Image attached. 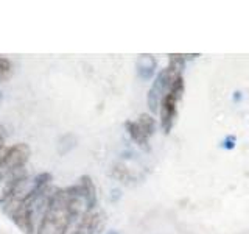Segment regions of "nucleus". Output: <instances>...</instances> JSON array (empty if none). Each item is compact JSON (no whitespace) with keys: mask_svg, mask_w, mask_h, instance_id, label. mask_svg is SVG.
<instances>
[{"mask_svg":"<svg viewBox=\"0 0 249 234\" xmlns=\"http://www.w3.org/2000/svg\"><path fill=\"white\" fill-rule=\"evenodd\" d=\"M106 234H119V231H115V230H111V231H107Z\"/></svg>","mask_w":249,"mask_h":234,"instance_id":"f8f14e48","label":"nucleus"},{"mask_svg":"<svg viewBox=\"0 0 249 234\" xmlns=\"http://www.w3.org/2000/svg\"><path fill=\"white\" fill-rule=\"evenodd\" d=\"M2 98H3V96H2V92H0V105H2Z\"/></svg>","mask_w":249,"mask_h":234,"instance_id":"ddd939ff","label":"nucleus"},{"mask_svg":"<svg viewBox=\"0 0 249 234\" xmlns=\"http://www.w3.org/2000/svg\"><path fill=\"white\" fill-rule=\"evenodd\" d=\"M124 128H126L129 137L139 147L148 148L150 139L156 131V119L150 114H140L136 120L124 122Z\"/></svg>","mask_w":249,"mask_h":234,"instance_id":"20e7f679","label":"nucleus"},{"mask_svg":"<svg viewBox=\"0 0 249 234\" xmlns=\"http://www.w3.org/2000/svg\"><path fill=\"white\" fill-rule=\"evenodd\" d=\"M184 91H185L184 77L178 75L175 78L173 84H171L168 94L160 101L159 119H160V128L165 135H168L171 131V128H173V125L178 119V105H179V101L182 100Z\"/></svg>","mask_w":249,"mask_h":234,"instance_id":"7ed1b4c3","label":"nucleus"},{"mask_svg":"<svg viewBox=\"0 0 249 234\" xmlns=\"http://www.w3.org/2000/svg\"><path fill=\"white\" fill-rule=\"evenodd\" d=\"M78 144V140L75 137V135H72V133H67V135H64L58 142V153L59 155H66L69 153L72 148H75Z\"/></svg>","mask_w":249,"mask_h":234,"instance_id":"6e6552de","label":"nucleus"},{"mask_svg":"<svg viewBox=\"0 0 249 234\" xmlns=\"http://www.w3.org/2000/svg\"><path fill=\"white\" fill-rule=\"evenodd\" d=\"M31 150L27 144L19 142L8 147L5 158L0 162V203H5L22 179L27 178L25 164Z\"/></svg>","mask_w":249,"mask_h":234,"instance_id":"f03ea898","label":"nucleus"},{"mask_svg":"<svg viewBox=\"0 0 249 234\" xmlns=\"http://www.w3.org/2000/svg\"><path fill=\"white\" fill-rule=\"evenodd\" d=\"M70 234H84V233H83V231H80V230L76 228V230H75L73 233H70Z\"/></svg>","mask_w":249,"mask_h":234,"instance_id":"9b49d317","label":"nucleus"},{"mask_svg":"<svg viewBox=\"0 0 249 234\" xmlns=\"http://www.w3.org/2000/svg\"><path fill=\"white\" fill-rule=\"evenodd\" d=\"M105 223H106L105 213L93 209V211H89V213H86L81 217V220L78 222L76 228L83 231L84 234H100L105 228Z\"/></svg>","mask_w":249,"mask_h":234,"instance_id":"39448f33","label":"nucleus"},{"mask_svg":"<svg viewBox=\"0 0 249 234\" xmlns=\"http://www.w3.org/2000/svg\"><path fill=\"white\" fill-rule=\"evenodd\" d=\"M6 150H8V147L5 145V130L0 127V162L5 158Z\"/></svg>","mask_w":249,"mask_h":234,"instance_id":"9d476101","label":"nucleus"},{"mask_svg":"<svg viewBox=\"0 0 249 234\" xmlns=\"http://www.w3.org/2000/svg\"><path fill=\"white\" fill-rule=\"evenodd\" d=\"M13 72H14L13 61L5 57H0V83L10 80L13 77Z\"/></svg>","mask_w":249,"mask_h":234,"instance_id":"1a4fd4ad","label":"nucleus"},{"mask_svg":"<svg viewBox=\"0 0 249 234\" xmlns=\"http://www.w3.org/2000/svg\"><path fill=\"white\" fill-rule=\"evenodd\" d=\"M156 67H158V62H156V58L153 55H139L137 62H136V69H137V75L142 80H150L153 78Z\"/></svg>","mask_w":249,"mask_h":234,"instance_id":"423d86ee","label":"nucleus"},{"mask_svg":"<svg viewBox=\"0 0 249 234\" xmlns=\"http://www.w3.org/2000/svg\"><path fill=\"white\" fill-rule=\"evenodd\" d=\"M89 213L81 187L76 184L67 189H54L37 223L36 234H67L70 225L80 222Z\"/></svg>","mask_w":249,"mask_h":234,"instance_id":"f257e3e1","label":"nucleus"},{"mask_svg":"<svg viewBox=\"0 0 249 234\" xmlns=\"http://www.w3.org/2000/svg\"><path fill=\"white\" fill-rule=\"evenodd\" d=\"M78 186L81 187V191L84 194L86 203H88V209L93 211L97 208V187L93 184L92 178L89 175H83L78 179Z\"/></svg>","mask_w":249,"mask_h":234,"instance_id":"0eeeda50","label":"nucleus"}]
</instances>
